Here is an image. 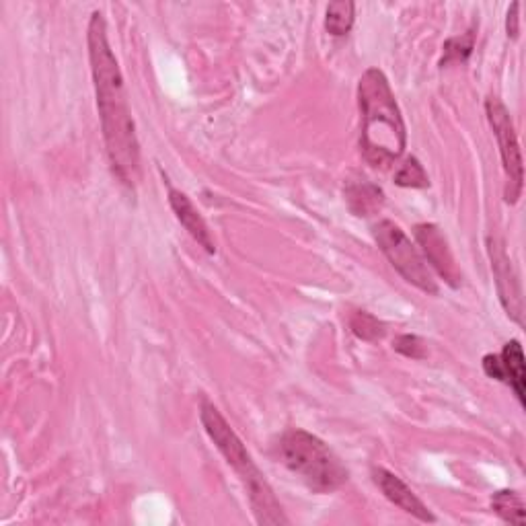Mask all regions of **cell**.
<instances>
[{
  "label": "cell",
  "mask_w": 526,
  "mask_h": 526,
  "mask_svg": "<svg viewBox=\"0 0 526 526\" xmlns=\"http://www.w3.org/2000/svg\"><path fill=\"white\" fill-rule=\"evenodd\" d=\"M492 510L510 524L522 526L526 522V508L522 498L512 490H502L492 498Z\"/></svg>",
  "instance_id": "14"
},
{
  "label": "cell",
  "mask_w": 526,
  "mask_h": 526,
  "mask_svg": "<svg viewBox=\"0 0 526 526\" xmlns=\"http://www.w3.org/2000/svg\"><path fill=\"white\" fill-rule=\"evenodd\" d=\"M278 457L315 494H333L348 481V469L315 434L292 428L278 442Z\"/></svg>",
  "instance_id": "4"
},
{
  "label": "cell",
  "mask_w": 526,
  "mask_h": 526,
  "mask_svg": "<svg viewBox=\"0 0 526 526\" xmlns=\"http://www.w3.org/2000/svg\"><path fill=\"white\" fill-rule=\"evenodd\" d=\"M485 114L490 120V126L498 138L500 144V155L504 163L506 173V190L504 198L508 204H516L522 196V181H524V167H522V155H520V144L518 136L510 118L508 107L496 99L490 97L485 101Z\"/></svg>",
  "instance_id": "6"
},
{
  "label": "cell",
  "mask_w": 526,
  "mask_h": 526,
  "mask_svg": "<svg viewBox=\"0 0 526 526\" xmlns=\"http://www.w3.org/2000/svg\"><path fill=\"white\" fill-rule=\"evenodd\" d=\"M413 237H416L426 263H430L432 270L438 272V276L450 286V288H459L463 274L457 266L455 255L448 247L446 237L442 235V231L436 227L432 222H424L418 224L416 229H413Z\"/></svg>",
  "instance_id": "7"
},
{
  "label": "cell",
  "mask_w": 526,
  "mask_h": 526,
  "mask_svg": "<svg viewBox=\"0 0 526 526\" xmlns=\"http://www.w3.org/2000/svg\"><path fill=\"white\" fill-rule=\"evenodd\" d=\"M490 257H492V270L496 276L498 294L502 300V307L506 309L508 317L522 325V292L518 276L512 268V261L506 253V247L498 239H490Z\"/></svg>",
  "instance_id": "8"
},
{
  "label": "cell",
  "mask_w": 526,
  "mask_h": 526,
  "mask_svg": "<svg viewBox=\"0 0 526 526\" xmlns=\"http://www.w3.org/2000/svg\"><path fill=\"white\" fill-rule=\"evenodd\" d=\"M518 11H520V3H514L508 11V19H506V31H508V37H512V40H516L518 37Z\"/></svg>",
  "instance_id": "20"
},
{
  "label": "cell",
  "mask_w": 526,
  "mask_h": 526,
  "mask_svg": "<svg viewBox=\"0 0 526 526\" xmlns=\"http://www.w3.org/2000/svg\"><path fill=\"white\" fill-rule=\"evenodd\" d=\"M356 19V5L350 0H335L327 7L325 13V29L333 37H344L352 31Z\"/></svg>",
  "instance_id": "13"
},
{
  "label": "cell",
  "mask_w": 526,
  "mask_h": 526,
  "mask_svg": "<svg viewBox=\"0 0 526 526\" xmlns=\"http://www.w3.org/2000/svg\"><path fill=\"white\" fill-rule=\"evenodd\" d=\"M346 202H348V208L352 210V214L368 218L383 208L385 194L379 185H374L366 179L350 181L346 185Z\"/></svg>",
  "instance_id": "11"
},
{
  "label": "cell",
  "mask_w": 526,
  "mask_h": 526,
  "mask_svg": "<svg viewBox=\"0 0 526 526\" xmlns=\"http://www.w3.org/2000/svg\"><path fill=\"white\" fill-rule=\"evenodd\" d=\"M87 46L107 159L114 175L134 190L140 181V144L128 105L122 70L114 52H111L107 25L101 13L91 15Z\"/></svg>",
  "instance_id": "1"
},
{
  "label": "cell",
  "mask_w": 526,
  "mask_h": 526,
  "mask_svg": "<svg viewBox=\"0 0 526 526\" xmlns=\"http://www.w3.org/2000/svg\"><path fill=\"white\" fill-rule=\"evenodd\" d=\"M473 50H475V29H469L457 37H450V40H446L444 44L440 66L444 68V66L457 64V62H467Z\"/></svg>",
  "instance_id": "15"
},
{
  "label": "cell",
  "mask_w": 526,
  "mask_h": 526,
  "mask_svg": "<svg viewBox=\"0 0 526 526\" xmlns=\"http://www.w3.org/2000/svg\"><path fill=\"white\" fill-rule=\"evenodd\" d=\"M350 329L358 340H364V342H379L387 333L385 323L366 311H356L350 317Z\"/></svg>",
  "instance_id": "16"
},
{
  "label": "cell",
  "mask_w": 526,
  "mask_h": 526,
  "mask_svg": "<svg viewBox=\"0 0 526 526\" xmlns=\"http://www.w3.org/2000/svg\"><path fill=\"white\" fill-rule=\"evenodd\" d=\"M502 366H504V377H506V385H510V389L514 391V395L518 397L520 405L524 407L526 399H524V381H526V372H524V354H522V346L518 340H512L504 346L502 354Z\"/></svg>",
  "instance_id": "12"
},
{
  "label": "cell",
  "mask_w": 526,
  "mask_h": 526,
  "mask_svg": "<svg viewBox=\"0 0 526 526\" xmlns=\"http://www.w3.org/2000/svg\"><path fill=\"white\" fill-rule=\"evenodd\" d=\"M374 239L379 249L391 261V266L403 276L405 282L416 286L426 294H438V282L428 268L426 259L405 235V231L393 220H381L374 224Z\"/></svg>",
  "instance_id": "5"
},
{
  "label": "cell",
  "mask_w": 526,
  "mask_h": 526,
  "mask_svg": "<svg viewBox=\"0 0 526 526\" xmlns=\"http://www.w3.org/2000/svg\"><path fill=\"white\" fill-rule=\"evenodd\" d=\"M169 206L175 214V218L181 222V227L192 235V239L204 247L206 253L214 255L216 253V245L214 239L210 235V229L206 220L202 218V214L198 212V208L194 206V202L187 198L183 192L175 190V187H169Z\"/></svg>",
  "instance_id": "10"
},
{
  "label": "cell",
  "mask_w": 526,
  "mask_h": 526,
  "mask_svg": "<svg viewBox=\"0 0 526 526\" xmlns=\"http://www.w3.org/2000/svg\"><path fill=\"white\" fill-rule=\"evenodd\" d=\"M395 183L399 187H411V190H426V187H430L428 173L416 157H407L403 161V165L395 173Z\"/></svg>",
  "instance_id": "17"
},
{
  "label": "cell",
  "mask_w": 526,
  "mask_h": 526,
  "mask_svg": "<svg viewBox=\"0 0 526 526\" xmlns=\"http://www.w3.org/2000/svg\"><path fill=\"white\" fill-rule=\"evenodd\" d=\"M372 481L377 483V487L383 492V496L391 504H395L399 510H403L405 514L418 518L422 522H436V516L430 512V508L395 473L387 471L385 467H372Z\"/></svg>",
  "instance_id": "9"
},
{
  "label": "cell",
  "mask_w": 526,
  "mask_h": 526,
  "mask_svg": "<svg viewBox=\"0 0 526 526\" xmlns=\"http://www.w3.org/2000/svg\"><path fill=\"white\" fill-rule=\"evenodd\" d=\"M483 370L490 379H496L500 383H506V377H504V366H502V358L500 354H487L483 356Z\"/></svg>",
  "instance_id": "19"
},
{
  "label": "cell",
  "mask_w": 526,
  "mask_h": 526,
  "mask_svg": "<svg viewBox=\"0 0 526 526\" xmlns=\"http://www.w3.org/2000/svg\"><path fill=\"white\" fill-rule=\"evenodd\" d=\"M362 111V155L368 165L385 169L393 165L407 146V130L385 72L368 68L358 83Z\"/></svg>",
  "instance_id": "2"
},
{
  "label": "cell",
  "mask_w": 526,
  "mask_h": 526,
  "mask_svg": "<svg viewBox=\"0 0 526 526\" xmlns=\"http://www.w3.org/2000/svg\"><path fill=\"white\" fill-rule=\"evenodd\" d=\"M393 348H395V352H399L401 356L411 358V360H424L428 356L426 342L422 340L420 335H413V333L397 335L395 342H393Z\"/></svg>",
  "instance_id": "18"
},
{
  "label": "cell",
  "mask_w": 526,
  "mask_h": 526,
  "mask_svg": "<svg viewBox=\"0 0 526 526\" xmlns=\"http://www.w3.org/2000/svg\"><path fill=\"white\" fill-rule=\"evenodd\" d=\"M200 420L218 448V453L224 457L233 471L241 477L249 492V502L253 508V514L259 524H288L290 520L284 516L280 502L276 500L270 483L263 477V473L257 469L253 463L249 450L245 448L243 440L235 434V430L229 426V422L224 420L222 413L214 403L208 399H202L200 403Z\"/></svg>",
  "instance_id": "3"
}]
</instances>
